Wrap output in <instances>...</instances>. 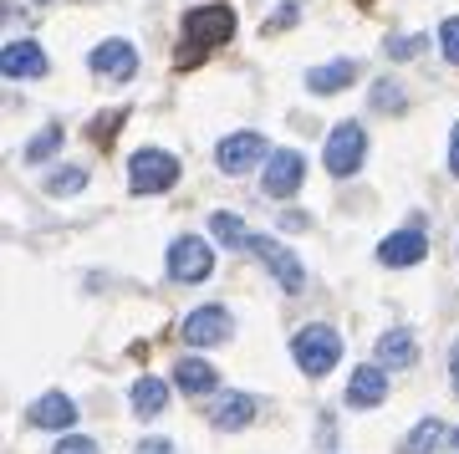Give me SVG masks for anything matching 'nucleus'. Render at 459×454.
<instances>
[{
	"mask_svg": "<svg viewBox=\"0 0 459 454\" xmlns=\"http://www.w3.org/2000/svg\"><path fill=\"white\" fill-rule=\"evenodd\" d=\"M449 439V429H444V419H419L409 429V439L398 444V454H439V444Z\"/></svg>",
	"mask_w": 459,
	"mask_h": 454,
	"instance_id": "nucleus-19",
	"label": "nucleus"
},
{
	"mask_svg": "<svg viewBox=\"0 0 459 454\" xmlns=\"http://www.w3.org/2000/svg\"><path fill=\"white\" fill-rule=\"evenodd\" d=\"M413 51H424V36H403V41L394 36V41H388V57H398V62H409Z\"/></svg>",
	"mask_w": 459,
	"mask_h": 454,
	"instance_id": "nucleus-28",
	"label": "nucleus"
},
{
	"mask_svg": "<svg viewBox=\"0 0 459 454\" xmlns=\"http://www.w3.org/2000/svg\"><path fill=\"white\" fill-rule=\"evenodd\" d=\"M230 332H235V322H230L225 307H199L184 317V342H195V347H220V342H230Z\"/></svg>",
	"mask_w": 459,
	"mask_h": 454,
	"instance_id": "nucleus-8",
	"label": "nucleus"
},
{
	"mask_svg": "<svg viewBox=\"0 0 459 454\" xmlns=\"http://www.w3.org/2000/svg\"><path fill=\"white\" fill-rule=\"evenodd\" d=\"M449 174H459V123H455V138H449Z\"/></svg>",
	"mask_w": 459,
	"mask_h": 454,
	"instance_id": "nucleus-33",
	"label": "nucleus"
},
{
	"mask_svg": "<svg viewBox=\"0 0 459 454\" xmlns=\"http://www.w3.org/2000/svg\"><path fill=\"white\" fill-rule=\"evenodd\" d=\"M82 184H87L82 169H56V174L47 179V195H77Z\"/></svg>",
	"mask_w": 459,
	"mask_h": 454,
	"instance_id": "nucleus-23",
	"label": "nucleus"
},
{
	"mask_svg": "<svg viewBox=\"0 0 459 454\" xmlns=\"http://www.w3.org/2000/svg\"><path fill=\"white\" fill-rule=\"evenodd\" d=\"M362 159H368V133L358 128V123H337L327 138V153H322V163H327V174L347 179V174H358Z\"/></svg>",
	"mask_w": 459,
	"mask_h": 454,
	"instance_id": "nucleus-4",
	"label": "nucleus"
},
{
	"mask_svg": "<svg viewBox=\"0 0 459 454\" xmlns=\"http://www.w3.org/2000/svg\"><path fill=\"white\" fill-rule=\"evenodd\" d=\"M352 82H358V57H337V62L307 72V87H312L316 98H332V92H342V87H352Z\"/></svg>",
	"mask_w": 459,
	"mask_h": 454,
	"instance_id": "nucleus-15",
	"label": "nucleus"
},
{
	"mask_svg": "<svg viewBox=\"0 0 459 454\" xmlns=\"http://www.w3.org/2000/svg\"><path fill=\"white\" fill-rule=\"evenodd\" d=\"M179 179V159L164 153V148H138L128 159V184L133 195H169Z\"/></svg>",
	"mask_w": 459,
	"mask_h": 454,
	"instance_id": "nucleus-3",
	"label": "nucleus"
},
{
	"mask_svg": "<svg viewBox=\"0 0 459 454\" xmlns=\"http://www.w3.org/2000/svg\"><path fill=\"white\" fill-rule=\"evenodd\" d=\"M0 72H5L11 82L47 77V51L36 47V41H11V47H5V57H0Z\"/></svg>",
	"mask_w": 459,
	"mask_h": 454,
	"instance_id": "nucleus-14",
	"label": "nucleus"
},
{
	"mask_svg": "<svg viewBox=\"0 0 459 454\" xmlns=\"http://www.w3.org/2000/svg\"><path fill=\"white\" fill-rule=\"evenodd\" d=\"M265 159V138L261 133H230V138H220V148H214V163L225 169V174H246L250 163Z\"/></svg>",
	"mask_w": 459,
	"mask_h": 454,
	"instance_id": "nucleus-9",
	"label": "nucleus"
},
{
	"mask_svg": "<svg viewBox=\"0 0 459 454\" xmlns=\"http://www.w3.org/2000/svg\"><path fill=\"white\" fill-rule=\"evenodd\" d=\"M87 66L98 72V77H113V82H128L133 72H138V51L128 47V41H102L92 57H87Z\"/></svg>",
	"mask_w": 459,
	"mask_h": 454,
	"instance_id": "nucleus-12",
	"label": "nucleus"
},
{
	"mask_svg": "<svg viewBox=\"0 0 459 454\" xmlns=\"http://www.w3.org/2000/svg\"><path fill=\"white\" fill-rule=\"evenodd\" d=\"M398 98H403V92H398L394 82H377V87H373V108H383V113H394Z\"/></svg>",
	"mask_w": 459,
	"mask_h": 454,
	"instance_id": "nucleus-26",
	"label": "nucleus"
},
{
	"mask_svg": "<svg viewBox=\"0 0 459 454\" xmlns=\"http://www.w3.org/2000/svg\"><path fill=\"white\" fill-rule=\"evenodd\" d=\"M377 362H383V368H413V362H419L413 332H403V327L383 332V337H377Z\"/></svg>",
	"mask_w": 459,
	"mask_h": 454,
	"instance_id": "nucleus-16",
	"label": "nucleus"
},
{
	"mask_svg": "<svg viewBox=\"0 0 459 454\" xmlns=\"http://www.w3.org/2000/svg\"><path fill=\"white\" fill-rule=\"evenodd\" d=\"M230 36H235V11L230 5H199L184 16V47H179V72L204 62V51L210 47H225Z\"/></svg>",
	"mask_w": 459,
	"mask_h": 454,
	"instance_id": "nucleus-1",
	"label": "nucleus"
},
{
	"mask_svg": "<svg viewBox=\"0 0 459 454\" xmlns=\"http://www.w3.org/2000/svg\"><path fill=\"white\" fill-rule=\"evenodd\" d=\"M117 128H123V113H102L98 123H92V144L108 148V144H113V133H117Z\"/></svg>",
	"mask_w": 459,
	"mask_h": 454,
	"instance_id": "nucleus-25",
	"label": "nucleus"
},
{
	"mask_svg": "<svg viewBox=\"0 0 459 454\" xmlns=\"http://www.w3.org/2000/svg\"><path fill=\"white\" fill-rule=\"evenodd\" d=\"M246 250H255V256L265 260V266H271V276L281 281V292H301V286H307V271H301V260L291 256V250H286V245H276L271 240V235H250V245Z\"/></svg>",
	"mask_w": 459,
	"mask_h": 454,
	"instance_id": "nucleus-7",
	"label": "nucleus"
},
{
	"mask_svg": "<svg viewBox=\"0 0 459 454\" xmlns=\"http://www.w3.org/2000/svg\"><path fill=\"white\" fill-rule=\"evenodd\" d=\"M51 454H98V444H92V439H87V434H66L62 444L51 450Z\"/></svg>",
	"mask_w": 459,
	"mask_h": 454,
	"instance_id": "nucleus-27",
	"label": "nucleus"
},
{
	"mask_svg": "<svg viewBox=\"0 0 459 454\" xmlns=\"http://www.w3.org/2000/svg\"><path fill=\"white\" fill-rule=\"evenodd\" d=\"M36 5H47V0H36Z\"/></svg>",
	"mask_w": 459,
	"mask_h": 454,
	"instance_id": "nucleus-35",
	"label": "nucleus"
},
{
	"mask_svg": "<svg viewBox=\"0 0 459 454\" xmlns=\"http://www.w3.org/2000/svg\"><path fill=\"white\" fill-rule=\"evenodd\" d=\"M133 408H138V419L164 414L169 408V383H159V378H138V383H133Z\"/></svg>",
	"mask_w": 459,
	"mask_h": 454,
	"instance_id": "nucleus-20",
	"label": "nucleus"
},
{
	"mask_svg": "<svg viewBox=\"0 0 459 454\" xmlns=\"http://www.w3.org/2000/svg\"><path fill=\"white\" fill-rule=\"evenodd\" d=\"M281 225H286V230H307V225H312V214L291 210V214H281Z\"/></svg>",
	"mask_w": 459,
	"mask_h": 454,
	"instance_id": "nucleus-31",
	"label": "nucleus"
},
{
	"mask_svg": "<svg viewBox=\"0 0 459 454\" xmlns=\"http://www.w3.org/2000/svg\"><path fill=\"white\" fill-rule=\"evenodd\" d=\"M424 256H429V235H424L419 225L394 230L388 240L377 245V260H383V266H419Z\"/></svg>",
	"mask_w": 459,
	"mask_h": 454,
	"instance_id": "nucleus-10",
	"label": "nucleus"
},
{
	"mask_svg": "<svg viewBox=\"0 0 459 454\" xmlns=\"http://www.w3.org/2000/svg\"><path fill=\"white\" fill-rule=\"evenodd\" d=\"M210 230H214V240H225V245H250V230L240 214H230V210H214L210 214Z\"/></svg>",
	"mask_w": 459,
	"mask_h": 454,
	"instance_id": "nucleus-21",
	"label": "nucleus"
},
{
	"mask_svg": "<svg viewBox=\"0 0 459 454\" xmlns=\"http://www.w3.org/2000/svg\"><path fill=\"white\" fill-rule=\"evenodd\" d=\"M301 179H307V159H301L296 148H276V153L265 159L261 189H265L271 199H291L296 189H301Z\"/></svg>",
	"mask_w": 459,
	"mask_h": 454,
	"instance_id": "nucleus-6",
	"label": "nucleus"
},
{
	"mask_svg": "<svg viewBox=\"0 0 459 454\" xmlns=\"http://www.w3.org/2000/svg\"><path fill=\"white\" fill-rule=\"evenodd\" d=\"M62 138H66V128L62 123H47V128L36 133L31 144H26V163H47L56 148H62Z\"/></svg>",
	"mask_w": 459,
	"mask_h": 454,
	"instance_id": "nucleus-22",
	"label": "nucleus"
},
{
	"mask_svg": "<svg viewBox=\"0 0 459 454\" xmlns=\"http://www.w3.org/2000/svg\"><path fill=\"white\" fill-rule=\"evenodd\" d=\"M291 353H296V368L307 378H327L337 368V357H342V337L332 327H301L291 342Z\"/></svg>",
	"mask_w": 459,
	"mask_h": 454,
	"instance_id": "nucleus-2",
	"label": "nucleus"
},
{
	"mask_svg": "<svg viewBox=\"0 0 459 454\" xmlns=\"http://www.w3.org/2000/svg\"><path fill=\"white\" fill-rule=\"evenodd\" d=\"M296 16H301V11H296V5H281L276 16L265 21V36H276V31H286V26H296Z\"/></svg>",
	"mask_w": 459,
	"mask_h": 454,
	"instance_id": "nucleus-29",
	"label": "nucleus"
},
{
	"mask_svg": "<svg viewBox=\"0 0 459 454\" xmlns=\"http://www.w3.org/2000/svg\"><path fill=\"white\" fill-rule=\"evenodd\" d=\"M439 47H444V57L459 66V16H449V21L439 26Z\"/></svg>",
	"mask_w": 459,
	"mask_h": 454,
	"instance_id": "nucleus-24",
	"label": "nucleus"
},
{
	"mask_svg": "<svg viewBox=\"0 0 459 454\" xmlns=\"http://www.w3.org/2000/svg\"><path fill=\"white\" fill-rule=\"evenodd\" d=\"M210 271H214L210 240H199V235H179V240L169 245V276H174V281L195 286V281H210Z\"/></svg>",
	"mask_w": 459,
	"mask_h": 454,
	"instance_id": "nucleus-5",
	"label": "nucleus"
},
{
	"mask_svg": "<svg viewBox=\"0 0 459 454\" xmlns=\"http://www.w3.org/2000/svg\"><path fill=\"white\" fill-rule=\"evenodd\" d=\"M358 5H368V0H358Z\"/></svg>",
	"mask_w": 459,
	"mask_h": 454,
	"instance_id": "nucleus-36",
	"label": "nucleus"
},
{
	"mask_svg": "<svg viewBox=\"0 0 459 454\" xmlns=\"http://www.w3.org/2000/svg\"><path fill=\"white\" fill-rule=\"evenodd\" d=\"M138 454H174V444H169V439H153V434H148L143 444H138Z\"/></svg>",
	"mask_w": 459,
	"mask_h": 454,
	"instance_id": "nucleus-30",
	"label": "nucleus"
},
{
	"mask_svg": "<svg viewBox=\"0 0 459 454\" xmlns=\"http://www.w3.org/2000/svg\"><path fill=\"white\" fill-rule=\"evenodd\" d=\"M455 450H459V429H455Z\"/></svg>",
	"mask_w": 459,
	"mask_h": 454,
	"instance_id": "nucleus-34",
	"label": "nucleus"
},
{
	"mask_svg": "<svg viewBox=\"0 0 459 454\" xmlns=\"http://www.w3.org/2000/svg\"><path fill=\"white\" fill-rule=\"evenodd\" d=\"M174 383H179L189 398H199V393H214L220 378H214V368L204 357H179V362H174Z\"/></svg>",
	"mask_w": 459,
	"mask_h": 454,
	"instance_id": "nucleus-18",
	"label": "nucleus"
},
{
	"mask_svg": "<svg viewBox=\"0 0 459 454\" xmlns=\"http://www.w3.org/2000/svg\"><path fill=\"white\" fill-rule=\"evenodd\" d=\"M250 419H255V398H250V393H225V398L210 408L214 429H246Z\"/></svg>",
	"mask_w": 459,
	"mask_h": 454,
	"instance_id": "nucleus-17",
	"label": "nucleus"
},
{
	"mask_svg": "<svg viewBox=\"0 0 459 454\" xmlns=\"http://www.w3.org/2000/svg\"><path fill=\"white\" fill-rule=\"evenodd\" d=\"M449 383H455V398H459V342L449 347Z\"/></svg>",
	"mask_w": 459,
	"mask_h": 454,
	"instance_id": "nucleus-32",
	"label": "nucleus"
},
{
	"mask_svg": "<svg viewBox=\"0 0 459 454\" xmlns=\"http://www.w3.org/2000/svg\"><path fill=\"white\" fill-rule=\"evenodd\" d=\"M388 398V373L383 368H352V378H347V404L352 408H377Z\"/></svg>",
	"mask_w": 459,
	"mask_h": 454,
	"instance_id": "nucleus-13",
	"label": "nucleus"
},
{
	"mask_svg": "<svg viewBox=\"0 0 459 454\" xmlns=\"http://www.w3.org/2000/svg\"><path fill=\"white\" fill-rule=\"evenodd\" d=\"M26 423H31V429H72V423H77V404H72L66 393L51 389L26 408Z\"/></svg>",
	"mask_w": 459,
	"mask_h": 454,
	"instance_id": "nucleus-11",
	"label": "nucleus"
}]
</instances>
